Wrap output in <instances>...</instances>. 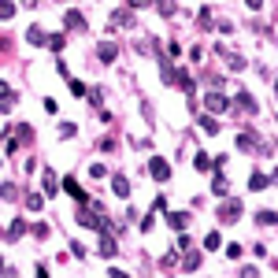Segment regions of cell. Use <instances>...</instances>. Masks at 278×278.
<instances>
[{"mask_svg": "<svg viewBox=\"0 0 278 278\" xmlns=\"http://www.w3.org/2000/svg\"><path fill=\"white\" fill-rule=\"evenodd\" d=\"M78 223L82 226H89V230H97V234L104 237V234H108V212H104V204H100V200H85V204H78Z\"/></svg>", "mask_w": 278, "mask_h": 278, "instance_id": "6da1fadb", "label": "cell"}, {"mask_svg": "<svg viewBox=\"0 0 278 278\" xmlns=\"http://www.w3.org/2000/svg\"><path fill=\"white\" fill-rule=\"evenodd\" d=\"M204 108L215 111V115H223V111H234V100H226L223 93H208V97H204Z\"/></svg>", "mask_w": 278, "mask_h": 278, "instance_id": "7a4b0ae2", "label": "cell"}, {"mask_svg": "<svg viewBox=\"0 0 278 278\" xmlns=\"http://www.w3.org/2000/svg\"><path fill=\"white\" fill-rule=\"evenodd\" d=\"M234 108H241L245 115H256V111H260V104H256V100H252V93H245V89H237V93H234Z\"/></svg>", "mask_w": 278, "mask_h": 278, "instance_id": "3957f363", "label": "cell"}, {"mask_svg": "<svg viewBox=\"0 0 278 278\" xmlns=\"http://www.w3.org/2000/svg\"><path fill=\"white\" fill-rule=\"evenodd\" d=\"M149 171H152V178H156V182H167V178H171V167H167L164 156H152V160H149Z\"/></svg>", "mask_w": 278, "mask_h": 278, "instance_id": "277c9868", "label": "cell"}, {"mask_svg": "<svg viewBox=\"0 0 278 278\" xmlns=\"http://www.w3.org/2000/svg\"><path fill=\"white\" fill-rule=\"evenodd\" d=\"M97 56H100V63H111L115 56H119V45H115V41H100L97 45Z\"/></svg>", "mask_w": 278, "mask_h": 278, "instance_id": "5b68a950", "label": "cell"}, {"mask_svg": "<svg viewBox=\"0 0 278 278\" xmlns=\"http://www.w3.org/2000/svg\"><path fill=\"white\" fill-rule=\"evenodd\" d=\"M237 215H241V204H237V200H230V204L219 208V219H223V223H234Z\"/></svg>", "mask_w": 278, "mask_h": 278, "instance_id": "8992f818", "label": "cell"}, {"mask_svg": "<svg viewBox=\"0 0 278 278\" xmlns=\"http://www.w3.org/2000/svg\"><path fill=\"white\" fill-rule=\"evenodd\" d=\"M111 189H115V197H130V182H126V175H111Z\"/></svg>", "mask_w": 278, "mask_h": 278, "instance_id": "52a82bcc", "label": "cell"}, {"mask_svg": "<svg viewBox=\"0 0 278 278\" xmlns=\"http://www.w3.org/2000/svg\"><path fill=\"white\" fill-rule=\"evenodd\" d=\"M215 52H219V56H223V60L230 63V71H241V67H245V60H241V56H234V52H226V49H223V45H219V49H215Z\"/></svg>", "mask_w": 278, "mask_h": 278, "instance_id": "ba28073f", "label": "cell"}, {"mask_svg": "<svg viewBox=\"0 0 278 278\" xmlns=\"http://www.w3.org/2000/svg\"><path fill=\"white\" fill-rule=\"evenodd\" d=\"M0 100H4V111H12V104H15V89L8 82H0Z\"/></svg>", "mask_w": 278, "mask_h": 278, "instance_id": "9c48e42d", "label": "cell"}, {"mask_svg": "<svg viewBox=\"0 0 278 278\" xmlns=\"http://www.w3.org/2000/svg\"><path fill=\"white\" fill-rule=\"evenodd\" d=\"M115 252H119L115 237H111V234H104V237H100V256H115Z\"/></svg>", "mask_w": 278, "mask_h": 278, "instance_id": "30bf717a", "label": "cell"}, {"mask_svg": "<svg viewBox=\"0 0 278 278\" xmlns=\"http://www.w3.org/2000/svg\"><path fill=\"white\" fill-rule=\"evenodd\" d=\"M167 223L175 226V230H186V226H189V215H182V212H167Z\"/></svg>", "mask_w": 278, "mask_h": 278, "instance_id": "8fae6325", "label": "cell"}, {"mask_svg": "<svg viewBox=\"0 0 278 278\" xmlns=\"http://www.w3.org/2000/svg\"><path fill=\"white\" fill-rule=\"evenodd\" d=\"M212 189H215V197H226V193H230V182H226V175H215Z\"/></svg>", "mask_w": 278, "mask_h": 278, "instance_id": "7c38bea8", "label": "cell"}, {"mask_svg": "<svg viewBox=\"0 0 278 278\" xmlns=\"http://www.w3.org/2000/svg\"><path fill=\"white\" fill-rule=\"evenodd\" d=\"M267 182H271V178H267V175H260V171H256V175L248 178V189H252V193H260V189L267 186Z\"/></svg>", "mask_w": 278, "mask_h": 278, "instance_id": "4fadbf2b", "label": "cell"}, {"mask_svg": "<svg viewBox=\"0 0 278 278\" xmlns=\"http://www.w3.org/2000/svg\"><path fill=\"white\" fill-rule=\"evenodd\" d=\"M26 41H30V45H49V37H45V30H41V26H34V30L26 34Z\"/></svg>", "mask_w": 278, "mask_h": 278, "instance_id": "5bb4252c", "label": "cell"}, {"mask_svg": "<svg viewBox=\"0 0 278 278\" xmlns=\"http://www.w3.org/2000/svg\"><path fill=\"white\" fill-rule=\"evenodd\" d=\"M23 230H30V226H26L23 219H15V223H12V230H8V234H4V241H15V237L23 234Z\"/></svg>", "mask_w": 278, "mask_h": 278, "instance_id": "9a60e30c", "label": "cell"}, {"mask_svg": "<svg viewBox=\"0 0 278 278\" xmlns=\"http://www.w3.org/2000/svg\"><path fill=\"white\" fill-rule=\"evenodd\" d=\"M78 26L85 30V19H82L78 12H67V30H78Z\"/></svg>", "mask_w": 278, "mask_h": 278, "instance_id": "2e32d148", "label": "cell"}, {"mask_svg": "<svg viewBox=\"0 0 278 278\" xmlns=\"http://www.w3.org/2000/svg\"><path fill=\"white\" fill-rule=\"evenodd\" d=\"M200 130L204 133H219V122L212 119V115H200Z\"/></svg>", "mask_w": 278, "mask_h": 278, "instance_id": "e0dca14e", "label": "cell"}, {"mask_svg": "<svg viewBox=\"0 0 278 278\" xmlns=\"http://www.w3.org/2000/svg\"><path fill=\"white\" fill-rule=\"evenodd\" d=\"M237 149H241V152H252V149H256V137H252V133H241V137H237Z\"/></svg>", "mask_w": 278, "mask_h": 278, "instance_id": "ac0fdd59", "label": "cell"}, {"mask_svg": "<svg viewBox=\"0 0 278 278\" xmlns=\"http://www.w3.org/2000/svg\"><path fill=\"white\" fill-rule=\"evenodd\" d=\"M26 208H30V212H41V208H45V197H41V193H30V197H26Z\"/></svg>", "mask_w": 278, "mask_h": 278, "instance_id": "d6986e66", "label": "cell"}, {"mask_svg": "<svg viewBox=\"0 0 278 278\" xmlns=\"http://www.w3.org/2000/svg\"><path fill=\"white\" fill-rule=\"evenodd\" d=\"M193 164H197V171H212V167H215V160H208L204 152H197V160H193Z\"/></svg>", "mask_w": 278, "mask_h": 278, "instance_id": "ffe728a7", "label": "cell"}, {"mask_svg": "<svg viewBox=\"0 0 278 278\" xmlns=\"http://www.w3.org/2000/svg\"><path fill=\"white\" fill-rule=\"evenodd\" d=\"M182 267H186V271H197V267H200V252H197V248L186 256V263H182Z\"/></svg>", "mask_w": 278, "mask_h": 278, "instance_id": "44dd1931", "label": "cell"}, {"mask_svg": "<svg viewBox=\"0 0 278 278\" xmlns=\"http://www.w3.org/2000/svg\"><path fill=\"white\" fill-rule=\"evenodd\" d=\"M256 223H267V226H274V223H278V215H274V212H256Z\"/></svg>", "mask_w": 278, "mask_h": 278, "instance_id": "7402d4cb", "label": "cell"}, {"mask_svg": "<svg viewBox=\"0 0 278 278\" xmlns=\"http://www.w3.org/2000/svg\"><path fill=\"white\" fill-rule=\"evenodd\" d=\"M197 23H200V30H208V26H212V12H208V8H200V15H197Z\"/></svg>", "mask_w": 278, "mask_h": 278, "instance_id": "603a6c76", "label": "cell"}, {"mask_svg": "<svg viewBox=\"0 0 278 278\" xmlns=\"http://www.w3.org/2000/svg\"><path fill=\"white\" fill-rule=\"evenodd\" d=\"M219 245H223V237H219V234H208V237H204V248H208V252L219 248Z\"/></svg>", "mask_w": 278, "mask_h": 278, "instance_id": "cb8c5ba5", "label": "cell"}, {"mask_svg": "<svg viewBox=\"0 0 278 278\" xmlns=\"http://www.w3.org/2000/svg\"><path fill=\"white\" fill-rule=\"evenodd\" d=\"M71 93H74V97H85V93H89V89H85V82H78V78H71Z\"/></svg>", "mask_w": 278, "mask_h": 278, "instance_id": "d4e9b609", "label": "cell"}, {"mask_svg": "<svg viewBox=\"0 0 278 278\" xmlns=\"http://www.w3.org/2000/svg\"><path fill=\"white\" fill-rule=\"evenodd\" d=\"M115 23L119 26H133V15L130 12H115Z\"/></svg>", "mask_w": 278, "mask_h": 278, "instance_id": "484cf974", "label": "cell"}, {"mask_svg": "<svg viewBox=\"0 0 278 278\" xmlns=\"http://www.w3.org/2000/svg\"><path fill=\"white\" fill-rule=\"evenodd\" d=\"M56 189H60V186H56V178H52V175H45V193L56 197Z\"/></svg>", "mask_w": 278, "mask_h": 278, "instance_id": "4316f807", "label": "cell"}, {"mask_svg": "<svg viewBox=\"0 0 278 278\" xmlns=\"http://www.w3.org/2000/svg\"><path fill=\"white\" fill-rule=\"evenodd\" d=\"M74 133H78V130H74V122H63V126H60V137H74Z\"/></svg>", "mask_w": 278, "mask_h": 278, "instance_id": "83f0119b", "label": "cell"}, {"mask_svg": "<svg viewBox=\"0 0 278 278\" xmlns=\"http://www.w3.org/2000/svg\"><path fill=\"white\" fill-rule=\"evenodd\" d=\"M71 252L78 256V260H85V245H82V241H71Z\"/></svg>", "mask_w": 278, "mask_h": 278, "instance_id": "f1b7e54d", "label": "cell"}, {"mask_svg": "<svg viewBox=\"0 0 278 278\" xmlns=\"http://www.w3.org/2000/svg\"><path fill=\"white\" fill-rule=\"evenodd\" d=\"M49 49H56V52L63 49V34H56V37H49Z\"/></svg>", "mask_w": 278, "mask_h": 278, "instance_id": "f546056e", "label": "cell"}, {"mask_svg": "<svg viewBox=\"0 0 278 278\" xmlns=\"http://www.w3.org/2000/svg\"><path fill=\"white\" fill-rule=\"evenodd\" d=\"M241 278H260V271H256V267H245V271H241Z\"/></svg>", "mask_w": 278, "mask_h": 278, "instance_id": "4dcf8cb0", "label": "cell"}, {"mask_svg": "<svg viewBox=\"0 0 278 278\" xmlns=\"http://www.w3.org/2000/svg\"><path fill=\"white\" fill-rule=\"evenodd\" d=\"M37 278H49V271H45V267H37Z\"/></svg>", "mask_w": 278, "mask_h": 278, "instance_id": "1f68e13d", "label": "cell"}, {"mask_svg": "<svg viewBox=\"0 0 278 278\" xmlns=\"http://www.w3.org/2000/svg\"><path fill=\"white\" fill-rule=\"evenodd\" d=\"M108 274H111V278H126V274H122V271H108Z\"/></svg>", "mask_w": 278, "mask_h": 278, "instance_id": "d6a6232c", "label": "cell"}, {"mask_svg": "<svg viewBox=\"0 0 278 278\" xmlns=\"http://www.w3.org/2000/svg\"><path fill=\"white\" fill-rule=\"evenodd\" d=\"M274 97H278V82H274Z\"/></svg>", "mask_w": 278, "mask_h": 278, "instance_id": "836d02e7", "label": "cell"}]
</instances>
